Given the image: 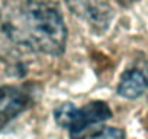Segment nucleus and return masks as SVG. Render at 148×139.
<instances>
[{
	"instance_id": "1",
	"label": "nucleus",
	"mask_w": 148,
	"mask_h": 139,
	"mask_svg": "<svg viewBox=\"0 0 148 139\" xmlns=\"http://www.w3.org/2000/svg\"><path fill=\"white\" fill-rule=\"evenodd\" d=\"M0 33L29 52L58 57L67 44L60 7L48 0H5L0 6Z\"/></svg>"
},
{
	"instance_id": "2",
	"label": "nucleus",
	"mask_w": 148,
	"mask_h": 139,
	"mask_svg": "<svg viewBox=\"0 0 148 139\" xmlns=\"http://www.w3.org/2000/svg\"><path fill=\"white\" fill-rule=\"evenodd\" d=\"M113 116L109 104L102 100L90 102L77 107L70 102L54 109L55 123L65 129L71 139H87V136Z\"/></svg>"
},
{
	"instance_id": "3",
	"label": "nucleus",
	"mask_w": 148,
	"mask_h": 139,
	"mask_svg": "<svg viewBox=\"0 0 148 139\" xmlns=\"http://www.w3.org/2000/svg\"><path fill=\"white\" fill-rule=\"evenodd\" d=\"M32 103V94L25 86H2L0 87V129L29 109Z\"/></svg>"
},
{
	"instance_id": "4",
	"label": "nucleus",
	"mask_w": 148,
	"mask_h": 139,
	"mask_svg": "<svg viewBox=\"0 0 148 139\" xmlns=\"http://www.w3.org/2000/svg\"><path fill=\"white\" fill-rule=\"evenodd\" d=\"M74 15L86 20L92 28L105 31L112 19V9L106 0H65Z\"/></svg>"
},
{
	"instance_id": "5",
	"label": "nucleus",
	"mask_w": 148,
	"mask_h": 139,
	"mask_svg": "<svg viewBox=\"0 0 148 139\" xmlns=\"http://www.w3.org/2000/svg\"><path fill=\"white\" fill-rule=\"evenodd\" d=\"M148 89V77L138 68H131L121 76L118 83V94L123 99L135 100L141 97Z\"/></svg>"
},
{
	"instance_id": "6",
	"label": "nucleus",
	"mask_w": 148,
	"mask_h": 139,
	"mask_svg": "<svg viewBox=\"0 0 148 139\" xmlns=\"http://www.w3.org/2000/svg\"><path fill=\"white\" fill-rule=\"evenodd\" d=\"M125 138H126V133L123 129L105 126V125L99 126L87 136V139H125Z\"/></svg>"
}]
</instances>
